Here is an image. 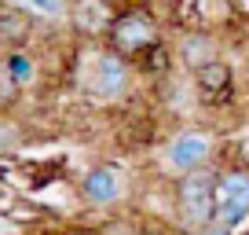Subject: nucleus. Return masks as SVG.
Instances as JSON below:
<instances>
[{
  "instance_id": "obj_10",
  "label": "nucleus",
  "mask_w": 249,
  "mask_h": 235,
  "mask_svg": "<svg viewBox=\"0 0 249 235\" xmlns=\"http://www.w3.org/2000/svg\"><path fill=\"white\" fill-rule=\"evenodd\" d=\"M114 15H117V8L107 4V0H73L70 26L81 33V37H107Z\"/></svg>"
},
{
  "instance_id": "obj_2",
  "label": "nucleus",
  "mask_w": 249,
  "mask_h": 235,
  "mask_svg": "<svg viewBox=\"0 0 249 235\" xmlns=\"http://www.w3.org/2000/svg\"><path fill=\"white\" fill-rule=\"evenodd\" d=\"M103 44L114 48V52H121L124 59H132V63L140 59L143 52L165 44V26H161V19H158L154 4H140V0H132V4L117 8V15H114V22H110Z\"/></svg>"
},
{
  "instance_id": "obj_16",
  "label": "nucleus",
  "mask_w": 249,
  "mask_h": 235,
  "mask_svg": "<svg viewBox=\"0 0 249 235\" xmlns=\"http://www.w3.org/2000/svg\"><path fill=\"white\" fill-rule=\"evenodd\" d=\"M183 235H234L231 228H224V224H209V228H198V232H183Z\"/></svg>"
},
{
  "instance_id": "obj_5",
  "label": "nucleus",
  "mask_w": 249,
  "mask_h": 235,
  "mask_svg": "<svg viewBox=\"0 0 249 235\" xmlns=\"http://www.w3.org/2000/svg\"><path fill=\"white\" fill-rule=\"evenodd\" d=\"M213 224H224L231 232L249 224V165H220Z\"/></svg>"
},
{
  "instance_id": "obj_9",
  "label": "nucleus",
  "mask_w": 249,
  "mask_h": 235,
  "mask_svg": "<svg viewBox=\"0 0 249 235\" xmlns=\"http://www.w3.org/2000/svg\"><path fill=\"white\" fill-rule=\"evenodd\" d=\"M187 19L183 26H202V30H231L234 22H238V8H234V0H183Z\"/></svg>"
},
{
  "instance_id": "obj_13",
  "label": "nucleus",
  "mask_w": 249,
  "mask_h": 235,
  "mask_svg": "<svg viewBox=\"0 0 249 235\" xmlns=\"http://www.w3.org/2000/svg\"><path fill=\"white\" fill-rule=\"evenodd\" d=\"M4 63H8L11 78H15L22 88H30L33 81H37V59H33L26 48H11V52H4Z\"/></svg>"
},
{
  "instance_id": "obj_15",
  "label": "nucleus",
  "mask_w": 249,
  "mask_h": 235,
  "mask_svg": "<svg viewBox=\"0 0 249 235\" xmlns=\"http://www.w3.org/2000/svg\"><path fill=\"white\" fill-rule=\"evenodd\" d=\"M22 143H26L22 121H18V118H11V114H0V158L11 155V151H18Z\"/></svg>"
},
{
  "instance_id": "obj_20",
  "label": "nucleus",
  "mask_w": 249,
  "mask_h": 235,
  "mask_svg": "<svg viewBox=\"0 0 249 235\" xmlns=\"http://www.w3.org/2000/svg\"><path fill=\"white\" fill-rule=\"evenodd\" d=\"M140 4H158V0H140Z\"/></svg>"
},
{
  "instance_id": "obj_18",
  "label": "nucleus",
  "mask_w": 249,
  "mask_h": 235,
  "mask_svg": "<svg viewBox=\"0 0 249 235\" xmlns=\"http://www.w3.org/2000/svg\"><path fill=\"white\" fill-rule=\"evenodd\" d=\"M242 55H246V70H249V37L242 40Z\"/></svg>"
},
{
  "instance_id": "obj_1",
  "label": "nucleus",
  "mask_w": 249,
  "mask_h": 235,
  "mask_svg": "<svg viewBox=\"0 0 249 235\" xmlns=\"http://www.w3.org/2000/svg\"><path fill=\"white\" fill-rule=\"evenodd\" d=\"M216 173L220 165H205L195 173L172 176V217L179 232L209 228L216 217Z\"/></svg>"
},
{
  "instance_id": "obj_3",
  "label": "nucleus",
  "mask_w": 249,
  "mask_h": 235,
  "mask_svg": "<svg viewBox=\"0 0 249 235\" xmlns=\"http://www.w3.org/2000/svg\"><path fill=\"white\" fill-rule=\"evenodd\" d=\"M136 78V63L124 59L121 52L103 44L99 52L88 59V78H85V96L92 103H117L128 96Z\"/></svg>"
},
{
  "instance_id": "obj_12",
  "label": "nucleus",
  "mask_w": 249,
  "mask_h": 235,
  "mask_svg": "<svg viewBox=\"0 0 249 235\" xmlns=\"http://www.w3.org/2000/svg\"><path fill=\"white\" fill-rule=\"evenodd\" d=\"M0 4H11V8L26 11L37 26H66L70 22V8H73V0H0Z\"/></svg>"
},
{
  "instance_id": "obj_4",
  "label": "nucleus",
  "mask_w": 249,
  "mask_h": 235,
  "mask_svg": "<svg viewBox=\"0 0 249 235\" xmlns=\"http://www.w3.org/2000/svg\"><path fill=\"white\" fill-rule=\"evenodd\" d=\"M216 136L209 129H179L176 136H169L161 147V165L169 176H179V173H195L205 169V165L216 162Z\"/></svg>"
},
{
  "instance_id": "obj_21",
  "label": "nucleus",
  "mask_w": 249,
  "mask_h": 235,
  "mask_svg": "<svg viewBox=\"0 0 249 235\" xmlns=\"http://www.w3.org/2000/svg\"><path fill=\"white\" fill-rule=\"evenodd\" d=\"M246 228H249V224H246Z\"/></svg>"
},
{
  "instance_id": "obj_6",
  "label": "nucleus",
  "mask_w": 249,
  "mask_h": 235,
  "mask_svg": "<svg viewBox=\"0 0 249 235\" xmlns=\"http://www.w3.org/2000/svg\"><path fill=\"white\" fill-rule=\"evenodd\" d=\"M77 198L88 210H114V206H121L128 198V176L114 162H95L92 169L81 173Z\"/></svg>"
},
{
  "instance_id": "obj_8",
  "label": "nucleus",
  "mask_w": 249,
  "mask_h": 235,
  "mask_svg": "<svg viewBox=\"0 0 249 235\" xmlns=\"http://www.w3.org/2000/svg\"><path fill=\"white\" fill-rule=\"evenodd\" d=\"M172 55H176V66L183 70H195V66L209 63L216 55H224V40L216 30H202V26H179L176 40H172Z\"/></svg>"
},
{
  "instance_id": "obj_17",
  "label": "nucleus",
  "mask_w": 249,
  "mask_h": 235,
  "mask_svg": "<svg viewBox=\"0 0 249 235\" xmlns=\"http://www.w3.org/2000/svg\"><path fill=\"white\" fill-rule=\"evenodd\" d=\"M62 235H99V228H73V232H62Z\"/></svg>"
},
{
  "instance_id": "obj_7",
  "label": "nucleus",
  "mask_w": 249,
  "mask_h": 235,
  "mask_svg": "<svg viewBox=\"0 0 249 235\" xmlns=\"http://www.w3.org/2000/svg\"><path fill=\"white\" fill-rule=\"evenodd\" d=\"M191 85H195V96L205 103V107H220L234 96V66L227 55H216L209 63L195 66L191 70Z\"/></svg>"
},
{
  "instance_id": "obj_11",
  "label": "nucleus",
  "mask_w": 249,
  "mask_h": 235,
  "mask_svg": "<svg viewBox=\"0 0 249 235\" xmlns=\"http://www.w3.org/2000/svg\"><path fill=\"white\" fill-rule=\"evenodd\" d=\"M33 19L26 11L11 8V4H0V55L11 52V48H26L33 40Z\"/></svg>"
},
{
  "instance_id": "obj_19",
  "label": "nucleus",
  "mask_w": 249,
  "mask_h": 235,
  "mask_svg": "<svg viewBox=\"0 0 249 235\" xmlns=\"http://www.w3.org/2000/svg\"><path fill=\"white\" fill-rule=\"evenodd\" d=\"M107 4H114V8H124V4H132V0H107Z\"/></svg>"
},
{
  "instance_id": "obj_14",
  "label": "nucleus",
  "mask_w": 249,
  "mask_h": 235,
  "mask_svg": "<svg viewBox=\"0 0 249 235\" xmlns=\"http://www.w3.org/2000/svg\"><path fill=\"white\" fill-rule=\"evenodd\" d=\"M22 92H26V88L11 78L8 63H4V55H0V114H11V110L18 107V99H22Z\"/></svg>"
}]
</instances>
